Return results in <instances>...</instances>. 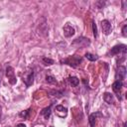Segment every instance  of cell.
<instances>
[{"instance_id": "6da1fadb", "label": "cell", "mask_w": 127, "mask_h": 127, "mask_svg": "<svg viewBox=\"0 0 127 127\" xmlns=\"http://www.w3.org/2000/svg\"><path fill=\"white\" fill-rule=\"evenodd\" d=\"M89 45H90L89 39L84 38V37H78L71 43V46L74 48H85Z\"/></svg>"}, {"instance_id": "7a4b0ae2", "label": "cell", "mask_w": 127, "mask_h": 127, "mask_svg": "<svg viewBox=\"0 0 127 127\" xmlns=\"http://www.w3.org/2000/svg\"><path fill=\"white\" fill-rule=\"evenodd\" d=\"M63 63L66 64H68V65H70L72 67H77L80 64V63H81V58L76 56V55H73V56H70L67 59L64 60Z\"/></svg>"}, {"instance_id": "3957f363", "label": "cell", "mask_w": 127, "mask_h": 127, "mask_svg": "<svg viewBox=\"0 0 127 127\" xmlns=\"http://www.w3.org/2000/svg\"><path fill=\"white\" fill-rule=\"evenodd\" d=\"M23 81L25 82L27 87H29L33 84V82H34V70L33 69L28 68L27 71H25V73L23 75Z\"/></svg>"}, {"instance_id": "277c9868", "label": "cell", "mask_w": 127, "mask_h": 127, "mask_svg": "<svg viewBox=\"0 0 127 127\" xmlns=\"http://www.w3.org/2000/svg\"><path fill=\"white\" fill-rule=\"evenodd\" d=\"M126 50H127L126 45H123V44L116 45V46H114V47L110 50V55H118V54H123V55H125V54H126Z\"/></svg>"}, {"instance_id": "5b68a950", "label": "cell", "mask_w": 127, "mask_h": 127, "mask_svg": "<svg viewBox=\"0 0 127 127\" xmlns=\"http://www.w3.org/2000/svg\"><path fill=\"white\" fill-rule=\"evenodd\" d=\"M6 76L8 77V80L10 82V84H15L17 79H16V76H15V71H14V68L12 66H8L6 68Z\"/></svg>"}, {"instance_id": "8992f818", "label": "cell", "mask_w": 127, "mask_h": 127, "mask_svg": "<svg viewBox=\"0 0 127 127\" xmlns=\"http://www.w3.org/2000/svg\"><path fill=\"white\" fill-rule=\"evenodd\" d=\"M74 33H75V30H74V28L69 23H66L64 26V37L69 38V37L73 36Z\"/></svg>"}, {"instance_id": "52a82bcc", "label": "cell", "mask_w": 127, "mask_h": 127, "mask_svg": "<svg viewBox=\"0 0 127 127\" xmlns=\"http://www.w3.org/2000/svg\"><path fill=\"white\" fill-rule=\"evenodd\" d=\"M101 28H102V31H103L104 35H109L112 32V27H111V24L108 20L101 21Z\"/></svg>"}, {"instance_id": "ba28073f", "label": "cell", "mask_w": 127, "mask_h": 127, "mask_svg": "<svg viewBox=\"0 0 127 127\" xmlns=\"http://www.w3.org/2000/svg\"><path fill=\"white\" fill-rule=\"evenodd\" d=\"M116 75H117L118 80H120V81H122L123 79H125V76H126V67L124 65H120L118 67V69H117Z\"/></svg>"}, {"instance_id": "9c48e42d", "label": "cell", "mask_w": 127, "mask_h": 127, "mask_svg": "<svg viewBox=\"0 0 127 127\" xmlns=\"http://www.w3.org/2000/svg\"><path fill=\"white\" fill-rule=\"evenodd\" d=\"M56 111L58 112V115L61 117V113H63V117H65L67 114V109L66 107L63 106V105H57L56 106Z\"/></svg>"}, {"instance_id": "30bf717a", "label": "cell", "mask_w": 127, "mask_h": 127, "mask_svg": "<svg viewBox=\"0 0 127 127\" xmlns=\"http://www.w3.org/2000/svg\"><path fill=\"white\" fill-rule=\"evenodd\" d=\"M122 86H123L122 81H120V80H116V81L113 82V84H112V89H113V91H114L115 93H119V91L121 90Z\"/></svg>"}, {"instance_id": "8fae6325", "label": "cell", "mask_w": 127, "mask_h": 127, "mask_svg": "<svg viewBox=\"0 0 127 127\" xmlns=\"http://www.w3.org/2000/svg\"><path fill=\"white\" fill-rule=\"evenodd\" d=\"M103 100H104L106 103H108V104H112V103L114 102L113 95H112L111 93H109V92H105V93L103 94Z\"/></svg>"}, {"instance_id": "7c38bea8", "label": "cell", "mask_w": 127, "mask_h": 127, "mask_svg": "<svg viewBox=\"0 0 127 127\" xmlns=\"http://www.w3.org/2000/svg\"><path fill=\"white\" fill-rule=\"evenodd\" d=\"M51 113H52L51 106L44 108V109L42 110V112H41V114L44 116V118H45V119H49V118H50V116H51Z\"/></svg>"}, {"instance_id": "4fadbf2b", "label": "cell", "mask_w": 127, "mask_h": 127, "mask_svg": "<svg viewBox=\"0 0 127 127\" xmlns=\"http://www.w3.org/2000/svg\"><path fill=\"white\" fill-rule=\"evenodd\" d=\"M96 116H97V113H92V114L89 115V117H88V121H89V125H90V127H94V126H95Z\"/></svg>"}, {"instance_id": "5bb4252c", "label": "cell", "mask_w": 127, "mask_h": 127, "mask_svg": "<svg viewBox=\"0 0 127 127\" xmlns=\"http://www.w3.org/2000/svg\"><path fill=\"white\" fill-rule=\"evenodd\" d=\"M84 57L88 60V61H90V62H94V61H97L98 60V56H96V55H93V54H90V53H86L85 55H84Z\"/></svg>"}, {"instance_id": "9a60e30c", "label": "cell", "mask_w": 127, "mask_h": 127, "mask_svg": "<svg viewBox=\"0 0 127 127\" xmlns=\"http://www.w3.org/2000/svg\"><path fill=\"white\" fill-rule=\"evenodd\" d=\"M42 63H43L45 65H52L55 62H54V60H52V59H50V58L43 57V58H42Z\"/></svg>"}, {"instance_id": "2e32d148", "label": "cell", "mask_w": 127, "mask_h": 127, "mask_svg": "<svg viewBox=\"0 0 127 127\" xmlns=\"http://www.w3.org/2000/svg\"><path fill=\"white\" fill-rule=\"evenodd\" d=\"M68 79H69V83H70L72 86H77L78 83H79V79H78L76 76H70Z\"/></svg>"}, {"instance_id": "e0dca14e", "label": "cell", "mask_w": 127, "mask_h": 127, "mask_svg": "<svg viewBox=\"0 0 127 127\" xmlns=\"http://www.w3.org/2000/svg\"><path fill=\"white\" fill-rule=\"evenodd\" d=\"M46 81H47L48 83H51V84H57L56 78H55L53 75H50V74L46 75Z\"/></svg>"}, {"instance_id": "ac0fdd59", "label": "cell", "mask_w": 127, "mask_h": 127, "mask_svg": "<svg viewBox=\"0 0 127 127\" xmlns=\"http://www.w3.org/2000/svg\"><path fill=\"white\" fill-rule=\"evenodd\" d=\"M49 94L53 95V96H57V97H62L63 96V92L59 91V90H51V91H49Z\"/></svg>"}, {"instance_id": "d6986e66", "label": "cell", "mask_w": 127, "mask_h": 127, "mask_svg": "<svg viewBox=\"0 0 127 127\" xmlns=\"http://www.w3.org/2000/svg\"><path fill=\"white\" fill-rule=\"evenodd\" d=\"M92 31H93L94 38H96L97 37V27H96V24L95 23H92Z\"/></svg>"}, {"instance_id": "ffe728a7", "label": "cell", "mask_w": 127, "mask_h": 127, "mask_svg": "<svg viewBox=\"0 0 127 127\" xmlns=\"http://www.w3.org/2000/svg\"><path fill=\"white\" fill-rule=\"evenodd\" d=\"M29 113H30V110H25V111H22L19 115L21 116V117H24V118H28V115H29Z\"/></svg>"}, {"instance_id": "44dd1931", "label": "cell", "mask_w": 127, "mask_h": 127, "mask_svg": "<svg viewBox=\"0 0 127 127\" xmlns=\"http://www.w3.org/2000/svg\"><path fill=\"white\" fill-rule=\"evenodd\" d=\"M126 30H127V25H124L123 28H122V35H123V37H127Z\"/></svg>"}, {"instance_id": "7402d4cb", "label": "cell", "mask_w": 127, "mask_h": 127, "mask_svg": "<svg viewBox=\"0 0 127 127\" xmlns=\"http://www.w3.org/2000/svg\"><path fill=\"white\" fill-rule=\"evenodd\" d=\"M16 127H26V125H25V124H23V123H20V124H18Z\"/></svg>"}, {"instance_id": "603a6c76", "label": "cell", "mask_w": 127, "mask_h": 127, "mask_svg": "<svg viewBox=\"0 0 127 127\" xmlns=\"http://www.w3.org/2000/svg\"><path fill=\"white\" fill-rule=\"evenodd\" d=\"M123 127H127V123H126V122L123 124Z\"/></svg>"}, {"instance_id": "cb8c5ba5", "label": "cell", "mask_w": 127, "mask_h": 127, "mask_svg": "<svg viewBox=\"0 0 127 127\" xmlns=\"http://www.w3.org/2000/svg\"><path fill=\"white\" fill-rule=\"evenodd\" d=\"M49 127H53V126H49Z\"/></svg>"}]
</instances>
